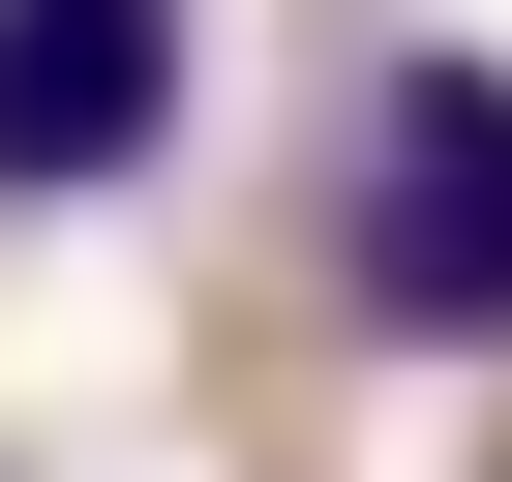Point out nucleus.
<instances>
[{
	"mask_svg": "<svg viewBox=\"0 0 512 482\" xmlns=\"http://www.w3.org/2000/svg\"><path fill=\"white\" fill-rule=\"evenodd\" d=\"M332 332L362 362H512V61L482 31L362 61V121H332Z\"/></svg>",
	"mask_w": 512,
	"mask_h": 482,
	"instance_id": "f257e3e1",
	"label": "nucleus"
},
{
	"mask_svg": "<svg viewBox=\"0 0 512 482\" xmlns=\"http://www.w3.org/2000/svg\"><path fill=\"white\" fill-rule=\"evenodd\" d=\"M181 0H0V211H121L181 151Z\"/></svg>",
	"mask_w": 512,
	"mask_h": 482,
	"instance_id": "f03ea898",
	"label": "nucleus"
}]
</instances>
